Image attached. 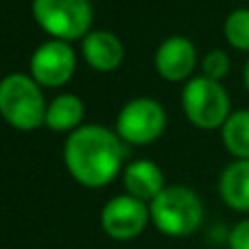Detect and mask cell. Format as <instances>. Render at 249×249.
Instances as JSON below:
<instances>
[{"instance_id": "obj_4", "label": "cell", "mask_w": 249, "mask_h": 249, "mask_svg": "<svg viewBox=\"0 0 249 249\" xmlns=\"http://www.w3.org/2000/svg\"><path fill=\"white\" fill-rule=\"evenodd\" d=\"M181 109L188 123L203 131L221 129L232 114L230 94L223 83L208 79L203 74L186 81L181 90Z\"/></svg>"}, {"instance_id": "obj_15", "label": "cell", "mask_w": 249, "mask_h": 249, "mask_svg": "<svg viewBox=\"0 0 249 249\" xmlns=\"http://www.w3.org/2000/svg\"><path fill=\"white\" fill-rule=\"evenodd\" d=\"M223 35L225 42L234 48V51L249 53V9L238 7L228 13L223 22Z\"/></svg>"}, {"instance_id": "obj_14", "label": "cell", "mask_w": 249, "mask_h": 249, "mask_svg": "<svg viewBox=\"0 0 249 249\" xmlns=\"http://www.w3.org/2000/svg\"><path fill=\"white\" fill-rule=\"evenodd\" d=\"M221 140L230 155L236 160H249V109L232 112L221 127Z\"/></svg>"}, {"instance_id": "obj_6", "label": "cell", "mask_w": 249, "mask_h": 249, "mask_svg": "<svg viewBox=\"0 0 249 249\" xmlns=\"http://www.w3.org/2000/svg\"><path fill=\"white\" fill-rule=\"evenodd\" d=\"M166 129V109L149 96H138L123 105L114 131L124 144L144 146L155 142Z\"/></svg>"}, {"instance_id": "obj_1", "label": "cell", "mask_w": 249, "mask_h": 249, "mask_svg": "<svg viewBox=\"0 0 249 249\" xmlns=\"http://www.w3.org/2000/svg\"><path fill=\"white\" fill-rule=\"evenodd\" d=\"M124 142L103 124H81L64 142V164L86 188H105L123 171Z\"/></svg>"}, {"instance_id": "obj_10", "label": "cell", "mask_w": 249, "mask_h": 249, "mask_svg": "<svg viewBox=\"0 0 249 249\" xmlns=\"http://www.w3.org/2000/svg\"><path fill=\"white\" fill-rule=\"evenodd\" d=\"M81 55L96 72H114L121 68L124 59V46L116 33L96 29L81 39Z\"/></svg>"}, {"instance_id": "obj_5", "label": "cell", "mask_w": 249, "mask_h": 249, "mask_svg": "<svg viewBox=\"0 0 249 249\" xmlns=\"http://www.w3.org/2000/svg\"><path fill=\"white\" fill-rule=\"evenodd\" d=\"M31 13L48 37L64 42L83 39L94 18L90 0H33Z\"/></svg>"}, {"instance_id": "obj_12", "label": "cell", "mask_w": 249, "mask_h": 249, "mask_svg": "<svg viewBox=\"0 0 249 249\" xmlns=\"http://www.w3.org/2000/svg\"><path fill=\"white\" fill-rule=\"evenodd\" d=\"M219 193L225 206L249 212V160H234L219 177Z\"/></svg>"}, {"instance_id": "obj_9", "label": "cell", "mask_w": 249, "mask_h": 249, "mask_svg": "<svg viewBox=\"0 0 249 249\" xmlns=\"http://www.w3.org/2000/svg\"><path fill=\"white\" fill-rule=\"evenodd\" d=\"M153 64L164 81H188L193 79V72L197 68V48L184 35H171L158 46Z\"/></svg>"}, {"instance_id": "obj_11", "label": "cell", "mask_w": 249, "mask_h": 249, "mask_svg": "<svg viewBox=\"0 0 249 249\" xmlns=\"http://www.w3.org/2000/svg\"><path fill=\"white\" fill-rule=\"evenodd\" d=\"M123 184L127 195L140 199L144 203H151L164 188V173L153 160H133L123 168Z\"/></svg>"}, {"instance_id": "obj_18", "label": "cell", "mask_w": 249, "mask_h": 249, "mask_svg": "<svg viewBox=\"0 0 249 249\" xmlns=\"http://www.w3.org/2000/svg\"><path fill=\"white\" fill-rule=\"evenodd\" d=\"M243 83H245V90H247V94H249V59H247L245 68H243Z\"/></svg>"}, {"instance_id": "obj_16", "label": "cell", "mask_w": 249, "mask_h": 249, "mask_svg": "<svg viewBox=\"0 0 249 249\" xmlns=\"http://www.w3.org/2000/svg\"><path fill=\"white\" fill-rule=\"evenodd\" d=\"M230 68H232V59L223 48H212L201 59V74L214 81H223L230 74Z\"/></svg>"}, {"instance_id": "obj_7", "label": "cell", "mask_w": 249, "mask_h": 249, "mask_svg": "<svg viewBox=\"0 0 249 249\" xmlns=\"http://www.w3.org/2000/svg\"><path fill=\"white\" fill-rule=\"evenodd\" d=\"M77 70V53L64 39H46L33 51L29 61V74L42 88L66 86Z\"/></svg>"}, {"instance_id": "obj_3", "label": "cell", "mask_w": 249, "mask_h": 249, "mask_svg": "<svg viewBox=\"0 0 249 249\" xmlns=\"http://www.w3.org/2000/svg\"><path fill=\"white\" fill-rule=\"evenodd\" d=\"M44 88L31 74L11 72L0 81V116L18 131H35L46 121Z\"/></svg>"}, {"instance_id": "obj_17", "label": "cell", "mask_w": 249, "mask_h": 249, "mask_svg": "<svg viewBox=\"0 0 249 249\" xmlns=\"http://www.w3.org/2000/svg\"><path fill=\"white\" fill-rule=\"evenodd\" d=\"M228 243H230V249H249V219L234 225Z\"/></svg>"}, {"instance_id": "obj_2", "label": "cell", "mask_w": 249, "mask_h": 249, "mask_svg": "<svg viewBox=\"0 0 249 249\" xmlns=\"http://www.w3.org/2000/svg\"><path fill=\"white\" fill-rule=\"evenodd\" d=\"M151 223L160 234L168 238H186L195 234L203 223V201L188 186H166L149 203Z\"/></svg>"}, {"instance_id": "obj_13", "label": "cell", "mask_w": 249, "mask_h": 249, "mask_svg": "<svg viewBox=\"0 0 249 249\" xmlns=\"http://www.w3.org/2000/svg\"><path fill=\"white\" fill-rule=\"evenodd\" d=\"M83 116H86V105H83L81 96L66 92L48 103L44 127H48L55 133H72L83 124Z\"/></svg>"}, {"instance_id": "obj_8", "label": "cell", "mask_w": 249, "mask_h": 249, "mask_svg": "<svg viewBox=\"0 0 249 249\" xmlns=\"http://www.w3.org/2000/svg\"><path fill=\"white\" fill-rule=\"evenodd\" d=\"M149 221V203L127 193L112 197L101 210V228L112 241H133L146 230Z\"/></svg>"}]
</instances>
